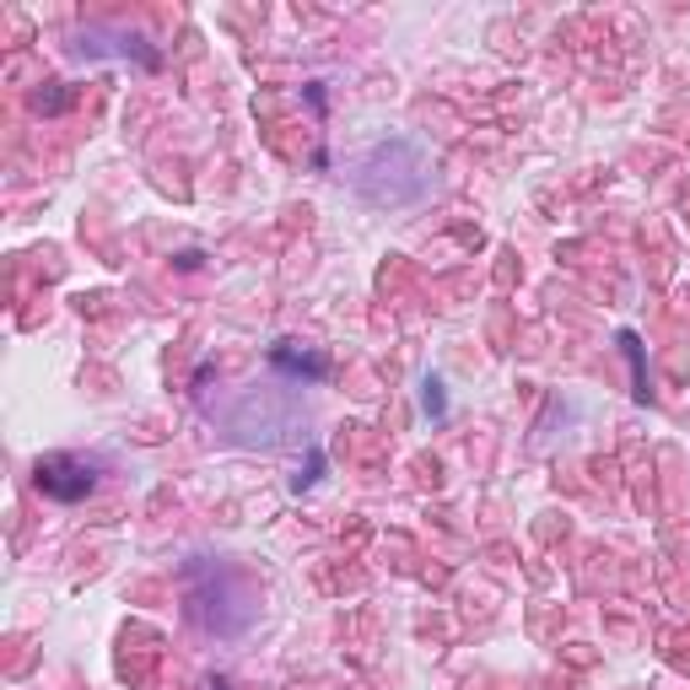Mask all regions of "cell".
I'll return each mask as SVG.
<instances>
[{
    "label": "cell",
    "instance_id": "cell-1",
    "mask_svg": "<svg viewBox=\"0 0 690 690\" xmlns=\"http://www.w3.org/2000/svg\"><path fill=\"white\" fill-rule=\"evenodd\" d=\"M33 481L49 502H82L97 491L103 481V464L97 459H86V453H43L39 470H33Z\"/></svg>",
    "mask_w": 690,
    "mask_h": 690
},
{
    "label": "cell",
    "instance_id": "cell-2",
    "mask_svg": "<svg viewBox=\"0 0 690 690\" xmlns=\"http://www.w3.org/2000/svg\"><path fill=\"white\" fill-rule=\"evenodd\" d=\"M270 362L281 367L286 378H308V383H325V378H329L325 357H319V351H308V346H291V340H281V346L270 351Z\"/></svg>",
    "mask_w": 690,
    "mask_h": 690
},
{
    "label": "cell",
    "instance_id": "cell-3",
    "mask_svg": "<svg viewBox=\"0 0 690 690\" xmlns=\"http://www.w3.org/2000/svg\"><path fill=\"white\" fill-rule=\"evenodd\" d=\"M421 405H426V415H443V378H426L421 383Z\"/></svg>",
    "mask_w": 690,
    "mask_h": 690
},
{
    "label": "cell",
    "instance_id": "cell-4",
    "mask_svg": "<svg viewBox=\"0 0 690 690\" xmlns=\"http://www.w3.org/2000/svg\"><path fill=\"white\" fill-rule=\"evenodd\" d=\"M65 97H71V92L54 82V92H39V109H43V114H60V109H65Z\"/></svg>",
    "mask_w": 690,
    "mask_h": 690
}]
</instances>
